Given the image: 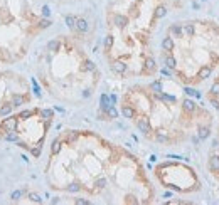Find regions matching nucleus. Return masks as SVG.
<instances>
[{"label": "nucleus", "mask_w": 219, "mask_h": 205, "mask_svg": "<svg viewBox=\"0 0 219 205\" xmlns=\"http://www.w3.org/2000/svg\"><path fill=\"white\" fill-rule=\"evenodd\" d=\"M24 102H25L24 96H19V94L12 96V106H20V104H24Z\"/></svg>", "instance_id": "nucleus-19"}, {"label": "nucleus", "mask_w": 219, "mask_h": 205, "mask_svg": "<svg viewBox=\"0 0 219 205\" xmlns=\"http://www.w3.org/2000/svg\"><path fill=\"white\" fill-rule=\"evenodd\" d=\"M68 192H79V185H78V183L68 185Z\"/></svg>", "instance_id": "nucleus-36"}, {"label": "nucleus", "mask_w": 219, "mask_h": 205, "mask_svg": "<svg viewBox=\"0 0 219 205\" xmlns=\"http://www.w3.org/2000/svg\"><path fill=\"white\" fill-rule=\"evenodd\" d=\"M145 69H147V72L155 71V61L152 59V57H147V59H145Z\"/></svg>", "instance_id": "nucleus-17"}, {"label": "nucleus", "mask_w": 219, "mask_h": 205, "mask_svg": "<svg viewBox=\"0 0 219 205\" xmlns=\"http://www.w3.org/2000/svg\"><path fill=\"white\" fill-rule=\"evenodd\" d=\"M162 47L165 49V51H172V49H174V41H172V37H165L164 41H162Z\"/></svg>", "instance_id": "nucleus-16"}, {"label": "nucleus", "mask_w": 219, "mask_h": 205, "mask_svg": "<svg viewBox=\"0 0 219 205\" xmlns=\"http://www.w3.org/2000/svg\"><path fill=\"white\" fill-rule=\"evenodd\" d=\"M12 108H14L12 104H3V106H2V109H0V114H2V116H7V114L12 111Z\"/></svg>", "instance_id": "nucleus-22"}, {"label": "nucleus", "mask_w": 219, "mask_h": 205, "mask_svg": "<svg viewBox=\"0 0 219 205\" xmlns=\"http://www.w3.org/2000/svg\"><path fill=\"white\" fill-rule=\"evenodd\" d=\"M165 66H167L169 69H174V68H175V59H174L172 56H169L167 59H165Z\"/></svg>", "instance_id": "nucleus-25"}, {"label": "nucleus", "mask_w": 219, "mask_h": 205, "mask_svg": "<svg viewBox=\"0 0 219 205\" xmlns=\"http://www.w3.org/2000/svg\"><path fill=\"white\" fill-rule=\"evenodd\" d=\"M169 32H170V37H180L182 35V27L179 24H174V25H170Z\"/></svg>", "instance_id": "nucleus-9"}, {"label": "nucleus", "mask_w": 219, "mask_h": 205, "mask_svg": "<svg viewBox=\"0 0 219 205\" xmlns=\"http://www.w3.org/2000/svg\"><path fill=\"white\" fill-rule=\"evenodd\" d=\"M29 116H32V111H29V109H25V111H22V113L19 114L17 118H20V119H27Z\"/></svg>", "instance_id": "nucleus-28"}, {"label": "nucleus", "mask_w": 219, "mask_h": 205, "mask_svg": "<svg viewBox=\"0 0 219 205\" xmlns=\"http://www.w3.org/2000/svg\"><path fill=\"white\" fill-rule=\"evenodd\" d=\"M211 104H212L216 109H219V101H216V99H211Z\"/></svg>", "instance_id": "nucleus-42"}, {"label": "nucleus", "mask_w": 219, "mask_h": 205, "mask_svg": "<svg viewBox=\"0 0 219 205\" xmlns=\"http://www.w3.org/2000/svg\"><path fill=\"white\" fill-rule=\"evenodd\" d=\"M196 32V29H194V24H185V25H182V35H185V37H192Z\"/></svg>", "instance_id": "nucleus-6"}, {"label": "nucleus", "mask_w": 219, "mask_h": 205, "mask_svg": "<svg viewBox=\"0 0 219 205\" xmlns=\"http://www.w3.org/2000/svg\"><path fill=\"white\" fill-rule=\"evenodd\" d=\"M5 140H7V141H19V135H17L15 130L5 131Z\"/></svg>", "instance_id": "nucleus-14"}, {"label": "nucleus", "mask_w": 219, "mask_h": 205, "mask_svg": "<svg viewBox=\"0 0 219 205\" xmlns=\"http://www.w3.org/2000/svg\"><path fill=\"white\" fill-rule=\"evenodd\" d=\"M122 113H123L125 118H135V109H133L132 106H128V104H125L122 108Z\"/></svg>", "instance_id": "nucleus-10"}, {"label": "nucleus", "mask_w": 219, "mask_h": 205, "mask_svg": "<svg viewBox=\"0 0 219 205\" xmlns=\"http://www.w3.org/2000/svg\"><path fill=\"white\" fill-rule=\"evenodd\" d=\"M59 47H61V44H59V41H51L47 44V49L51 52H56V51H59Z\"/></svg>", "instance_id": "nucleus-20"}, {"label": "nucleus", "mask_w": 219, "mask_h": 205, "mask_svg": "<svg viewBox=\"0 0 219 205\" xmlns=\"http://www.w3.org/2000/svg\"><path fill=\"white\" fill-rule=\"evenodd\" d=\"M155 138H157V141H160V143H167V141H169L167 131H164V130L157 131V135H155Z\"/></svg>", "instance_id": "nucleus-15"}, {"label": "nucleus", "mask_w": 219, "mask_h": 205, "mask_svg": "<svg viewBox=\"0 0 219 205\" xmlns=\"http://www.w3.org/2000/svg\"><path fill=\"white\" fill-rule=\"evenodd\" d=\"M66 25H68L69 29H76V17H73V15L66 17Z\"/></svg>", "instance_id": "nucleus-21"}, {"label": "nucleus", "mask_w": 219, "mask_h": 205, "mask_svg": "<svg viewBox=\"0 0 219 205\" xmlns=\"http://www.w3.org/2000/svg\"><path fill=\"white\" fill-rule=\"evenodd\" d=\"M41 114H42L46 119H51V118H52V111H51V109H42Z\"/></svg>", "instance_id": "nucleus-33"}, {"label": "nucleus", "mask_w": 219, "mask_h": 205, "mask_svg": "<svg viewBox=\"0 0 219 205\" xmlns=\"http://www.w3.org/2000/svg\"><path fill=\"white\" fill-rule=\"evenodd\" d=\"M96 185H98V187H100V188H103V187H105V185H106V180H105V178H100V180H98V182H96Z\"/></svg>", "instance_id": "nucleus-39"}, {"label": "nucleus", "mask_w": 219, "mask_h": 205, "mask_svg": "<svg viewBox=\"0 0 219 205\" xmlns=\"http://www.w3.org/2000/svg\"><path fill=\"white\" fill-rule=\"evenodd\" d=\"M111 68H113V71H115V72H118V74H123L125 71H127V64H125V62H122V61H115L113 64H111Z\"/></svg>", "instance_id": "nucleus-4"}, {"label": "nucleus", "mask_w": 219, "mask_h": 205, "mask_svg": "<svg viewBox=\"0 0 219 205\" xmlns=\"http://www.w3.org/2000/svg\"><path fill=\"white\" fill-rule=\"evenodd\" d=\"M152 89H154L155 92H160V91H162V84H160L159 81H155L154 84H152Z\"/></svg>", "instance_id": "nucleus-34"}, {"label": "nucleus", "mask_w": 219, "mask_h": 205, "mask_svg": "<svg viewBox=\"0 0 219 205\" xmlns=\"http://www.w3.org/2000/svg\"><path fill=\"white\" fill-rule=\"evenodd\" d=\"M76 140H78V133L71 131L69 135H68V141H69V143H73V141H76Z\"/></svg>", "instance_id": "nucleus-32"}, {"label": "nucleus", "mask_w": 219, "mask_h": 205, "mask_svg": "<svg viewBox=\"0 0 219 205\" xmlns=\"http://www.w3.org/2000/svg\"><path fill=\"white\" fill-rule=\"evenodd\" d=\"M83 71H95V62L86 61V62H84V66H83Z\"/></svg>", "instance_id": "nucleus-27"}, {"label": "nucleus", "mask_w": 219, "mask_h": 205, "mask_svg": "<svg viewBox=\"0 0 219 205\" xmlns=\"http://www.w3.org/2000/svg\"><path fill=\"white\" fill-rule=\"evenodd\" d=\"M211 94H217L219 96V81L214 82L212 86H211Z\"/></svg>", "instance_id": "nucleus-31"}, {"label": "nucleus", "mask_w": 219, "mask_h": 205, "mask_svg": "<svg viewBox=\"0 0 219 205\" xmlns=\"http://www.w3.org/2000/svg\"><path fill=\"white\" fill-rule=\"evenodd\" d=\"M15 128H17V116L5 118V119L2 121V130L10 131V130H15Z\"/></svg>", "instance_id": "nucleus-2"}, {"label": "nucleus", "mask_w": 219, "mask_h": 205, "mask_svg": "<svg viewBox=\"0 0 219 205\" xmlns=\"http://www.w3.org/2000/svg\"><path fill=\"white\" fill-rule=\"evenodd\" d=\"M211 74H212V69L211 68H207V66H204V68H201L199 69V79H207V78H211Z\"/></svg>", "instance_id": "nucleus-8"}, {"label": "nucleus", "mask_w": 219, "mask_h": 205, "mask_svg": "<svg viewBox=\"0 0 219 205\" xmlns=\"http://www.w3.org/2000/svg\"><path fill=\"white\" fill-rule=\"evenodd\" d=\"M137 128L143 133V135H149V133L152 131L150 123H149V119H147V118H138L137 119Z\"/></svg>", "instance_id": "nucleus-1"}, {"label": "nucleus", "mask_w": 219, "mask_h": 205, "mask_svg": "<svg viewBox=\"0 0 219 205\" xmlns=\"http://www.w3.org/2000/svg\"><path fill=\"white\" fill-rule=\"evenodd\" d=\"M42 14L46 15V17H47L49 14H51V10H49V7H47V5H44V7H42Z\"/></svg>", "instance_id": "nucleus-41"}, {"label": "nucleus", "mask_w": 219, "mask_h": 205, "mask_svg": "<svg viewBox=\"0 0 219 205\" xmlns=\"http://www.w3.org/2000/svg\"><path fill=\"white\" fill-rule=\"evenodd\" d=\"M185 92H187L189 96H199V92H196L192 88H185Z\"/></svg>", "instance_id": "nucleus-37"}, {"label": "nucleus", "mask_w": 219, "mask_h": 205, "mask_svg": "<svg viewBox=\"0 0 219 205\" xmlns=\"http://www.w3.org/2000/svg\"><path fill=\"white\" fill-rule=\"evenodd\" d=\"M29 198L32 200V202H35V203H41V202H42V198L39 197L37 193H30V195H29Z\"/></svg>", "instance_id": "nucleus-30"}, {"label": "nucleus", "mask_w": 219, "mask_h": 205, "mask_svg": "<svg viewBox=\"0 0 219 205\" xmlns=\"http://www.w3.org/2000/svg\"><path fill=\"white\" fill-rule=\"evenodd\" d=\"M49 25H51V20H49V19H42L41 22H39V27H41V29H47Z\"/></svg>", "instance_id": "nucleus-29"}, {"label": "nucleus", "mask_w": 219, "mask_h": 205, "mask_svg": "<svg viewBox=\"0 0 219 205\" xmlns=\"http://www.w3.org/2000/svg\"><path fill=\"white\" fill-rule=\"evenodd\" d=\"M76 203H79V205H88L89 202H88V200H84V198H76Z\"/></svg>", "instance_id": "nucleus-40"}, {"label": "nucleus", "mask_w": 219, "mask_h": 205, "mask_svg": "<svg viewBox=\"0 0 219 205\" xmlns=\"http://www.w3.org/2000/svg\"><path fill=\"white\" fill-rule=\"evenodd\" d=\"M32 155H34V157H39V155H41V145H37V146L32 150Z\"/></svg>", "instance_id": "nucleus-38"}, {"label": "nucleus", "mask_w": 219, "mask_h": 205, "mask_svg": "<svg viewBox=\"0 0 219 205\" xmlns=\"http://www.w3.org/2000/svg\"><path fill=\"white\" fill-rule=\"evenodd\" d=\"M212 146H214V148H217V150H219V140H214V141H212Z\"/></svg>", "instance_id": "nucleus-44"}, {"label": "nucleus", "mask_w": 219, "mask_h": 205, "mask_svg": "<svg viewBox=\"0 0 219 205\" xmlns=\"http://www.w3.org/2000/svg\"><path fill=\"white\" fill-rule=\"evenodd\" d=\"M113 24L117 25V27H125V25L128 24V19L125 15H115L113 17Z\"/></svg>", "instance_id": "nucleus-5"}, {"label": "nucleus", "mask_w": 219, "mask_h": 205, "mask_svg": "<svg viewBox=\"0 0 219 205\" xmlns=\"http://www.w3.org/2000/svg\"><path fill=\"white\" fill-rule=\"evenodd\" d=\"M182 108H184V111H187V113H194V111H196V102L192 99H184Z\"/></svg>", "instance_id": "nucleus-7"}, {"label": "nucleus", "mask_w": 219, "mask_h": 205, "mask_svg": "<svg viewBox=\"0 0 219 205\" xmlns=\"http://www.w3.org/2000/svg\"><path fill=\"white\" fill-rule=\"evenodd\" d=\"M111 46H113V35H106V37H105V49H106V51H110Z\"/></svg>", "instance_id": "nucleus-23"}, {"label": "nucleus", "mask_w": 219, "mask_h": 205, "mask_svg": "<svg viewBox=\"0 0 219 205\" xmlns=\"http://www.w3.org/2000/svg\"><path fill=\"white\" fill-rule=\"evenodd\" d=\"M76 29H78L79 32H86L88 30V22L84 19H76Z\"/></svg>", "instance_id": "nucleus-11"}, {"label": "nucleus", "mask_w": 219, "mask_h": 205, "mask_svg": "<svg viewBox=\"0 0 219 205\" xmlns=\"http://www.w3.org/2000/svg\"><path fill=\"white\" fill-rule=\"evenodd\" d=\"M61 151V141L56 140L54 143H52V155H57Z\"/></svg>", "instance_id": "nucleus-26"}, {"label": "nucleus", "mask_w": 219, "mask_h": 205, "mask_svg": "<svg viewBox=\"0 0 219 205\" xmlns=\"http://www.w3.org/2000/svg\"><path fill=\"white\" fill-rule=\"evenodd\" d=\"M110 101H111V104H115V102H117V96L111 94V96H110Z\"/></svg>", "instance_id": "nucleus-43"}, {"label": "nucleus", "mask_w": 219, "mask_h": 205, "mask_svg": "<svg viewBox=\"0 0 219 205\" xmlns=\"http://www.w3.org/2000/svg\"><path fill=\"white\" fill-rule=\"evenodd\" d=\"M105 113H106V116H108V118H111V119H115V118H118V111H117V108H115V106H113V104H111V106H110V108H108V109H106V111H105Z\"/></svg>", "instance_id": "nucleus-18"}, {"label": "nucleus", "mask_w": 219, "mask_h": 205, "mask_svg": "<svg viewBox=\"0 0 219 205\" xmlns=\"http://www.w3.org/2000/svg\"><path fill=\"white\" fill-rule=\"evenodd\" d=\"M209 135H211L209 126H201L199 128V140H206V138H209Z\"/></svg>", "instance_id": "nucleus-13"}, {"label": "nucleus", "mask_w": 219, "mask_h": 205, "mask_svg": "<svg viewBox=\"0 0 219 205\" xmlns=\"http://www.w3.org/2000/svg\"><path fill=\"white\" fill-rule=\"evenodd\" d=\"M110 106H111L110 96H108V94H101V111H106Z\"/></svg>", "instance_id": "nucleus-12"}, {"label": "nucleus", "mask_w": 219, "mask_h": 205, "mask_svg": "<svg viewBox=\"0 0 219 205\" xmlns=\"http://www.w3.org/2000/svg\"><path fill=\"white\" fill-rule=\"evenodd\" d=\"M202 2H206V0H202Z\"/></svg>", "instance_id": "nucleus-45"}, {"label": "nucleus", "mask_w": 219, "mask_h": 205, "mask_svg": "<svg viewBox=\"0 0 219 205\" xmlns=\"http://www.w3.org/2000/svg\"><path fill=\"white\" fill-rule=\"evenodd\" d=\"M165 14H167V8H165V7H159L157 10H155V17H157V19L165 17Z\"/></svg>", "instance_id": "nucleus-24"}, {"label": "nucleus", "mask_w": 219, "mask_h": 205, "mask_svg": "<svg viewBox=\"0 0 219 205\" xmlns=\"http://www.w3.org/2000/svg\"><path fill=\"white\" fill-rule=\"evenodd\" d=\"M22 195H24V192H22V190H15L14 193H12V200H19Z\"/></svg>", "instance_id": "nucleus-35"}, {"label": "nucleus", "mask_w": 219, "mask_h": 205, "mask_svg": "<svg viewBox=\"0 0 219 205\" xmlns=\"http://www.w3.org/2000/svg\"><path fill=\"white\" fill-rule=\"evenodd\" d=\"M207 167H209V170H211V172H217L219 173V155H214V157L209 158Z\"/></svg>", "instance_id": "nucleus-3"}]
</instances>
